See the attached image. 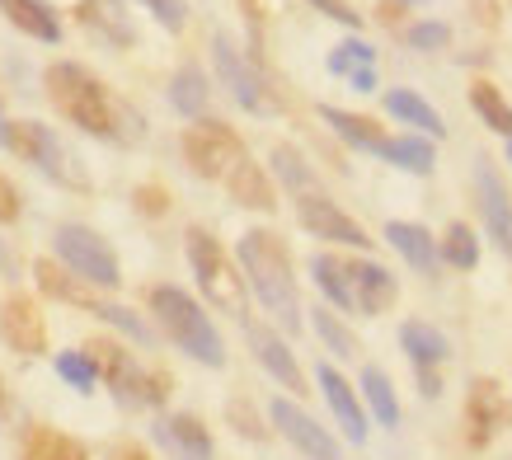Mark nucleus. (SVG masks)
I'll return each mask as SVG.
<instances>
[{"label": "nucleus", "mask_w": 512, "mask_h": 460, "mask_svg": "<svg viewBox=\"0 0 512 460\" xmlns=\"http://www.w3.org/2000/svg\"><path fill=\"white\" fill-rule=\"evenodd\" d=\"M386 160L390 165H400V169H409V174H433L437 169V155L423 137H390Z\"/></svg>", "instance_id": "obj_35"}, {"label": "nucleus", "mask_w": 512, "mask_h": 460, "mask_svg": "<svg viewBox=\"0 0 512 460\" xmlns=\"http://www.w3.org/2000/svg\"><path fill=\"white\" fill-rule=\"evenodd\" d=\"M311 329H315V338L325 343L329 353H334V357H343V362H353V357L362 353V348H357V334H353V329H348V324H343V315H339V310L315 306V310H311Z\"/></svg>", "instance_id": "obj_30"}, {"label": "nucleus", "mask_w": 512, "mask_h": 460, "mask_svg": "<svg viewBox=\"0 0 512 460\" xmlns=\"http://www.w3.org/2000/svg\"><path fill=\"white\" fill-rule=\"evenodd\" d=\"M240 277L245 287L259 296V306L273 315L278 329L296 334L301 329V292H296V273H292V254L282 245L278 230L254 226L240 235Z\"/></svg>", "instance_id": "obj_2"}, {"label": "nucleus", "mask_w": 512, "mask_h": 460, "mask_svg": "<svg viewBox=\"0 0 512 460\" xmlns=\"http://www.w3.org/2000/svg\"><path fill=\"white\" fill-rule=\"evenodd\" d=\"M315 381H320V395L329 399V409H334V418H339V428L348 442H367V414H362V399H357V390L348 381H343L339 367H329V362H320L315 367Z\"/></svg>", "instance_id": "obj_18"}, {"label": "nucleus", "mask_w": 512, "mask_h": 460, "mask_svg": "<svg viewBox=\"0 0 512 460\" xmlns=\"http://www.w3.org/2000/svg\"><path fill=\"white\" fill-rule=\"evenodd\" d=\"M437 259L451 263V268H461V273H470V268L480 263V240H475V230H470L466 221H451L447 235L437 240Z\"/></svg>", "instance_id": "obj_32"}, {"label": "nucleus", "mask_w": 512, "mask_h": 460, "mask_svg": "<svg viewBox=\"0 0 512 460\" xmlns=\"http://www.w3.org/2000/svg\"><path fill=\"white\" fill-rule=\"evenodd\" d=\"M85 353H90L99 381H109L113 399H118L123 409H146V371L137 367V357L127 353L123 343H113V338H94Z\"/></svg>", "instance_id": "obj_12"}, {"label": "nucleus", "mask_w": 512, "mask_h": 460, "mask_svg": "<svg viewBox=\"0 0 512 460\" xmlns=\"http://www.w3.org/2000/svg\"><path fill=\"white\" fill-rule=\"evenodd\" d=\"M268 418H273V428L282 432V442H292L296 451L306 460H339V437L329 428H320L301 404H296L292 395H278V399H268Z\"/></svg>", "instance_id": "obj_11"}, {"label": "nucleus", "mask_w": 512, "mask_h": 460, "mask_svg": "<svg viewBox=\"0 0 512 460\" xmlns=\"http://www.w3.org/2000/svg\"><path fill=\"white\" fill-rule=\"evenodd\" d=\"M226 418L235 423L240 437H249V442H268V428L259 423V414H254V404H249V399H231V404H226Z\"/></svg>", "instance_id": "obj_39"}, {"label": "nucleus", "mask_w": 512, "mask_h": 460, "mask_svg": "<svg viewBox=\"0 0 512 460\" xmlns=\"http://www.w3.org/2000/svg\"><path fill=\"white\" fill-rule=\"evenodd\" d=\"M5 151H15L19 160H29V165H38L52 179V184L62 188H90V179H85V169L71 160V151H66L62 141H57V132L43 123H33V118H24V123H5Z\"/></svg>", "instance_id": "obj_7"}, {"label": "nucleus", "mask_w": 512, "mask_h": 460, "mask_svg": "<svg viewBox=\"0 0 512 460\" xmlns=\"http://www.w3.org/2000/svg\"><path fill=\"white\" fill-rule=\"evenodd\" d=\"M245 338L249 348H254V362L273 376V381L287 390V395H306V376H301V362H296V353L287 348V338L278 334V329H268V324H254L245 320Z\"/></svg>", "instance_id": "obj_14"}, {"label": "nucleus", "mask_w": 512, "mask_h": 460, "mask_svg": "<svg viewBox=\"0 0 512 460\" xmlns=\"http://www.w3.org/2000/svg\"><path fill=\"white\" fill-rule=\"evenodd\" d=\"M132 202H137L141 216H165L170 212V188L165 184H141L137 193H132Z\"/></svg>", "instance_id": "obj_41"}, {"label": "nucleus", "mask_w": 512, "mask_h": 460, "mask_svg": "<svg viewBox=\"0 0 512 460\" xmlns=\"http://www.w3.org/2000/svg\"><path fill=\"white\" fill-rule=\"evenodd\" d=\"M320 118H325V123L334 127V137L348 141L353 151H362V155H381V160H386L390 137L372 123V118H362V113H348V108H334V104L320 108Z\"/></svg>", "instance_id": "obj_24"}, {"label": "nucleus", "mask_w": 512, "mask_h": 460, "mask_svg": "<svg viewBox=\"0 0 512 460\" xmlns=\"http://www.w3.org/2000/svg\"><path fill=\"white\" fill-rule=\"evenodd\" d=\"M146 306L156 315L160 334L170 338L179 353H188L193 362L202 367H226V343H221V329L212 324V315L184 292V287H174V282H156L151 292H146Z\"/></svg>", "instance_id": "obj_3"}, {"label": "nucleus", "mask_w": 512, "mask_h": 460, "mask_svg": "<svg viewBox=\"0 0 512 460\" xmlns=\"http://www.w3.org/2000/svg\"><path fill=\"white\" fill-rule=\"evenodd\" d=\"M0 15L10 19L19 33L38 38V43H57V38H62L57 10H52L47 0H0Z\"/></svg>", "instance_id": "obj_26"}, {"label": "nucleus", "mask_w": 512, "mask_h": 460, "mask_svg": "<svg viewBox=\"0 0 512 460\" xmlns=\"http://www.w3.org/2000/svg\"><path fill=\"white\" fill-rule=\"evenodd\" d=\"M409 47L414 52H442V47L451 43V29L442 24V19H419V24H409Z\"/></svg>", "instance_id": "obj_38"}, {"label": "nucleus", "mask_w": 512, "mask_h": 460, "mask_svg": "<svg viewBox=\"0 0 512 460\" xmlns=\"http://www.w3.org/2000/svg\"><path fill=\"white\" fill-rule=\"evenodd\" d=\"M353 296H357V315L376 320V315H386V310L400 301V282H395V273L381 268V263L357 259L353 263Z\"/></svg>", "instance_id": "obj_19"}, {"label": "nucleus", "mask_w": 512, "mask_h": 460, "mask_svg": "<svg viewBox=\"0 0 512 460\" xmlns=\"http://www.w3.org/2000/svg\"><path fill=\"white\" fill-rule=\"evenodd\" d=\"M508 155H512V137H508Z\"/></svg>", "instance_id": "obj_50"}, {"label": "nucleus", "mask_w": 512, "mask_h": 460, "mask_svg": "<svg viewBox=\"0 0 512 460\" xmlns=\"http://www.w3.org/2000/svg\"><path fill=\"white\" fill-rule=\"evenodd\" d=\"M19 460H90V446L80 442V437H71V432H62V428L33 423V428H24Z\"/></svg>", "instance_id": "obj_25"}, {"label": "nucleus", "mask_w": 512, "mask_h": 460, "mask_svg": "<svg viewBox=\"0 0 512 460\" xmlns=\"http://www.w3.org/2000/svg\"><path fill=\"white\" fill-rule=\"evenodd\" d=\"M311 5H315V10H320L325 19L343 24V29H362V15H357V10L348 5V0H311Z\"/></svg>", "instance_id": "obj_43"}, {"label": "nucleus", "mask_w": 512, "mask_h": 460, "mask_svg": "<svg viewBox=\"0 0 512 460\" xmlns=\"http://www.w3.org/2000/svg\"><path fill=\"white\" fill-rule=\"evenodd\" d=\"M137 5H146V10L156 15L160 29H170V33H179L188 24V5H184V0H137Z\"/></svg>", "instance_id": "obj_40"}, {"label": "nucleus", "mask_w": 512, "mask_h": 460, "mask_svg": "<svg viewBox=\"0 0 512 460\" xmlns=\"http://www.w3.org/2000/svg\"><path fill=\"white\" fill-rule=\"evenodd\" d=\"M184 249H188V268H193L202 296H207V306H217L221 315H235V320L245 324L249 320V287H245V277H240V268L226 259V249H221L217 235L207 226H188Z\"/></svg>", "instance_id": "obj_4"}, {"label": "nucleus", "mask_w": 512, "mask_h": 460, "mask_svg": "<svg viewBox=\"0 0 512 460\" xmlns=\"http://www.w3.org/2000/svg\"><path fill=\"white\" fill-rule=\"evenodd\" d=\"M386 113L390 118H400L404 127H419V132H433V141L437 137H447V127H442V113H437L423 94H414V90H386Z\"/></svg>", "instance_id": "obj_28"}, {"label": "nucleus", "mask_w": 512, "mask_h": 460, "mask_svg": "<svg viewBox=\"0 0 512 460\" xmlns=\"http://www.w3.org/2000/svg\"><path fill=\"white\" fill-rule=\"evenodd\" d=\"M414 376H419V395L423 399H437V395H442V376H437V371L414 367Z\"/></svg>", "instance_id": "obj_44"}, {"label": "nucleus", "mask_w": 512, "mask_h": 460, "mask_svg": "<svg viewBox=\"0 0 512 460\" xmlns=\"http://www.w3.org/2000/svg\"><path fill=\"white\" fill-rule=\"evenodd\" d=\"M179 146H184V160L198 179H226L231 165L245 155V141L235 137L226 123H217V118H198L193 127H184Z\"/></svg>", "instance_id": "obj_9"}, {"label": "nucleus", "mask_w": 512, "mask_h": 460, "mask_svg": "<svg viewBox=\"0 0 512 460\" xmlns=\"http://www.w3.org/2000/svg\"><path fill=\"white\" fill-rule=\"evenodd\" d=\"M386 245L395 249V254H404V263L414 268V273L423 277H437V240L433 230L414 226V221H386Z\"/></svg>", "instance_id": "obj_22"}, {"label": "nucleus", "mask_w": 512, "mask_h": 460, "mask_svg": "<svg viewBox=\"0 0 512 460\" xmlns=\"http://www.w3.org/2000/svg\"><path fill=\"white\" fill-rule=\"evenodd\" d=\"M372 66H376V47L367 38H343L329 52V71L334 76H353V71H372Z\"/></svg>", "instance_id": "obj_36"}, {"label": "nucleus", "mask_w": 512, "mask_h": 460, "mask_svg": "<svg viewBox=\"0 0 512 460\" xmlns=\"http://www.w3.org/2000/svg\"><path fill=\"white\" fill-rule=\"evenodd\" d=\"M76 19L94 33V38H104L109 47H132L137 43V29L127 24L123 0H80Z\"/></svg>", "instance_id": "obj_23"}, {"label": "nucleus", "mask_w": 512, "mask_h": 460, "mask_svg": "<svg viewBox=\"0 0 512 460\" xmlns=\"http://www.w3.org/2000/svg\"><path fill=\"white\" fill-rule=\"evenodd\" d=\"M0 338L15 348L19 357H43L47 353V320L43 306L33 296L15 292L5 306H0Z\"/></svg>", "instance_id": "obj_15"}, {"label": "nucleus", "mask_w": 512, "mask_h": 460, "mask_svg": "<svg viewBox=\"0 0 512 460\" xmlns=\"http://www.w3.org/2000/svg\"><path fill=\"white\" fill-rule=\"evenodd\" d=\"M400 348L409 353V362L423 371H437L442 362H447V338L437 334L433 324H423V320H404L400 324Z\"/></svg>", "instance_id": "obj_27"}, {"label": "nucleus", "mask_w": 512, "mask_h": 460, "mask_svg": "<svg viewBox=\"0 0 512 460\" xmlns=\"http://www.w3.org/2000/svg\"><path fill=\"white\" fill-rule=\"evenodd\" d=\"M311 282L315 292L329 301V310H343V315H357V296H353V263L339 259V254H311Z\"/></svg>", "instance_id": "obj_20"}, {"label": "nucleus", "mask_w": 512, "mask_h": 460, "mask_svg": "<svg viewBox=\"0 0 512 460\" xmlns=\"http://www.w3.org/2000/svg\"><path fill=\"white\" fill-rule=\"evenodd\" d=\"M503 428H508V395H503V385L489 381V376L470 381V390H466V437H470V446H489Z\"/></svg>", "instance_id": "obj_16"}, {"label": "nucleus", "mask_w": 512, "mask_h": 460, "mask_svg": "<svg viewBox=\"0 0 512 460\" xmlns=\"http://www.w3.org/2000/svg\"><path fill=\"white\" fill-rule=\"evenodd\" d=\"M52 249H57V263H62L66 273H76L94 292H113L123 282V263L113 254V245L99 230L80 226V221H62L57 235H52Z\"/></svg>", "instance_id": "obj_5"}, {"label": "nucleus", "mask_w": 512, "mask_h": 460, "mask_svg": "<svg viewBox=\"0 0 512 460\" xmlns=\"http://www.w3.org/2000/svg\"><path fill=\"white\" fill-rule=\"evenodd\" d=\"M268 165H273V174L282 179V188H287L292 198H296V193H311V188H315V169L301 160V151H296V146H273Z\"/></svg>", "instance_id": "obj_34"}, {"label": "nucleus", "mask_w": 512, "mask_h": 460, "mask_svg": "<svg viewBox=\"0 0 512 460\" xmlns=\"http://www.w3.org/2000/svg\"><path fill=\"white\" fill-rule=\"evenodd\" d=\"M212 62H217L221 85L231 90V99L245 108V113H259V118H264V113H278V99H273V90H268V80L259 76V66L249 62L226 33L212 38Z\"/></svg>", "instance_id": "obj_8"}, {"label": "nucleus", "mask_w": 512, "mask_h": 460, "mask_svg": "<svg viewBox=\"0 0 512 460\" xmlns=\"http://www.w3.org/2000/svg\"><path fill=\"white\" fill-rule=\"evenodd\" d=\"M362 399L372 404L381 428H400V399H395V385L381 367H362Z\"/></svg>", "instance_id": "obj_31"}, {"label": "nucleus", "mask_w": 512, "mask_h": 460, "mask_svg": "<svg viewBox=\"0 0 512 460\" xmlns=\"http://www.w3.org/2000/svg\"><path fill=\"white\" fill-rule=\"evenodd\" d=\"M109 460H151V451H146L141 442H118L109 451Z\"/></svg>", "instance_id": "obj_45"}, {"label": "nucleus", "mask_w": 512, "mask_h": 460, "mask_svg": "<svg viewBox=\"0 0 512 460\" xmlns=\"http://www.w3.org/2000/svg\"><path fill=\"white\" fill-rule=\"evenodd\" d=\"M475 202H480V216H484V230L489 240L503 249V259L512 263V193L508 184L498 179L494 160H475Z\"/></svg>", "instance_id": "obj_13"}, {"label": "nucleus", "mask_w": 512, "mask_h": 460, "mask_svg": "<svg viewBox=\"0 0 512 460\" xmlns=\"http://www.w3.org/2000/svg\"><path fill=\"white\" fill-rule=\"evenodd\" d=\"M348 85H353L357 94H372L376 90V71H353V76H348Z\"/></svg>", "instance_id": "obj_46"}, {"label": "nucleus", "mask_w": 512, "mask_h": 460, "mask_svg": "<svg viewBox=\"0 0 512 460\" xmlns=\"http://www.w3.org/2000/svg\"><path fill=\"white\" fill-rule=\"evenodd\" d=\"M0 146H5V113H0Z\"/></svg>", "instance_id": "obj_48"}, {"label": "nucleus", "mask_w": 512, "mask_h": 460, "mask_svg": "<svg viewBox=\"0 0 512 460\" xmlns=\"http://www.w3.org/2000/svg\"><path fill=\"white\" fill-rule=\"evenodd\" d=\"M207 99H212V90H207V76H202V66H179L170 80V104L184 113V118H193L198 123L202 113H207Z\"/></svg>", "instance_id": "obj_29"}, {"label": "nucleus", "mask_w": 512, "mask_h": 460, "mask_svg": "<svg viewBox=\"0 0 512 460\" xmlns=\"http://www.w3.org/2000/svg\"><path fill=\"white\" fill-rule=\"evenodd\" d=\"M5 414H10V390H5V381H0V423H5Z\"/></svg>", "instance_id": "obj_47"}, {"label": "nucleus", "mask_w": 512, "mask_h": 460, "mask_svg": "<svg viewBox=\"0 0 512 460\" xmlns=\"http://www.w3.org/2000/svg\"><path fill=\"white\" fill-rule=\"evenodd\" d=\"M156 446H165L174 460H212L217 442L198 414H165L156 418Z\"/></svg>", "instance_id": "obj_17"}, {"label": "nucleus", "mask_w": 512, "mask_h": 460, "mask_svg": "<svg viewBox=\"0 0 512 460\" xmlns=\"http://www.w3.org/2000/svg\"><path fill=\"white\" fill-rule=\"evenodd\" d=\"M221 184H226L231 202L249 207V212H273V207H278V193H273V179H268V169L254 165L249 155H240V160H235L231 174H226Z\"/></svg>", "instance_id": "obj_21"}, {"label": "nucleus", "mask_w": 512, "mask_h": 460, "mask_svg": "<svg viewBox=\"0 0 512 460\" xmlns=\"http://www.w3.org/2000/svg\"><path fill=\"white\" fill-rule=\"evenodd\" d=\"M470 104L484 118V127H494L498 137H512V108L489 80H470Z\"/></svg>", "instance_id": "obj_33"}, {"label": "nucleus", "mask_w": 512, "mask_h": 460, "mask_svg": "<svg viewBox=\"0 0 512 460\" xmlns=\"http://www.w3.org/2000/svg\"><path fill=\"white\" fill-rule=\"evenodd\" d=\"M33 277H38L43 296H57V301H66V306L90 310V315H99L104 324L123 329L127 338H137V343H151V324L141 320V315H132L127 306H113V301H104V296H94V287H85L76 273H66L57 259H38V263H33Z\"/></svg>", "instance_id": "obj_6"}, {"label": "nucleus", "mask_w": 512, "mask_h": 460, "mask_svg": "<svg viewBox=\"0 0 512 460\" xmlns=\"http://www.w3.org/2000/svg\"><path fill=\"white\" fill-rule=\"evenodd\" d=\"M57 376H62L71 390H80V395H94V385H99V371H94L90 353H80V348L57 353Z\"/></svg>", "instance_id": "obj_37"}, {"label": "nucleus", "mask_w": 512, "mask_h": 460, "mask_svg": "<svg viewBox=\"0 0 512 460\" xmlns=\"http://www.w3.org/2000/svg\"><path fill=\"white\" fill-rule=\"evenodd\" d=\"M43 85H47V99L57 104V113H62L71 127H80V132H90V137H99V141H137L141 137L137 113L80 62H52Z\"/></svg>", "instance_id": "obj_1"}, {"label": "nucleus", "mask_w": 512, "mask_h": 460, "mask_svg": "<svg viewBox=\"0 0 512 460\" xmlns=\"http://www.w3.org/2000/svg\"><path fill=\"white\" fill-rule=\"evenodd\" d=\"M296 221L311 230L315 240H329V245H343V249H372V235L357 226L334 198H325L320 188L296 193Z\"/></svg>", "instance_id": "obj_10"}, {"label": "nucleus", "mask_w": 512, "mask_h": 460, "mask_svg": "<svg viewBox=\"0 0 512 460\" xmlns=\"http://www.w3.org/2000/svg\"><path fill=\"white\" fill-rule=\"evenodd\" d=\"M400 5H419V0H400Z\"/></svg>", "instance_id": "obj_49"}, {"label": "nucleus", "mask_w": 512, "mask_h": 460, "mask_svg": "<svg viewBox=\"0 0 512 460\" xmlns=\"http://www.w3.org/2000/svg\"><path fill=\"white\" fill-rule=\"evenodd\" d=\"M19 216H24V193H19L15 179L0 174V226H15Z\"/></svg>", "instance_id": "obj_42"}]
</instances>
